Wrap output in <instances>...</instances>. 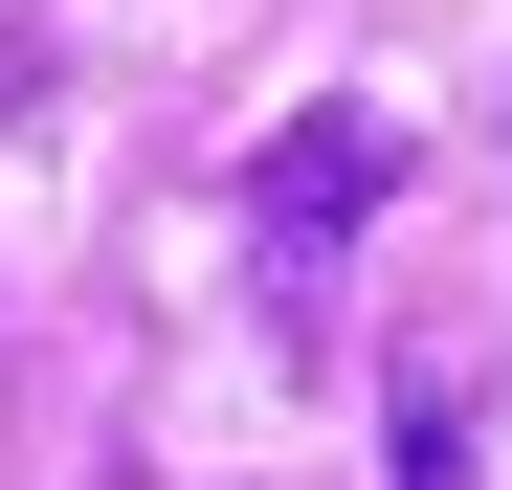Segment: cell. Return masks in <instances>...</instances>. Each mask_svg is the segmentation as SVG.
<instances>
[{
    "mask_svg": "<svg viewBox=\"0 0 512 490\" xmlns=\"http://www.w3.org/2000/svg\"><path fill=\"white\" fill-rule=\"evenodd\" d=\"M379 201H401V134H379V112H290L268 156H245V223H268L290 268H334V245H357Z\"/></svg>",
    "mask_w": 512,
    "mask_h": 490,
    "instance_id": "obj_1",
    "label": "cell"
},
{
    "mask_svg": "<svg viewBox=\"0 0 512 490\" xmlns=\"http://www.w3.org/2000/svg\"><path fill=\"white\" fill-rule=\"evenodd\" d=\"M401 490H468V401L446 379H401Z\"/></svg>",
    "mask_w": 512,
    "mask_h": 490,
    "instance_id": "obj_2",
    "label": "cell"
}]
</instances>
